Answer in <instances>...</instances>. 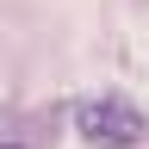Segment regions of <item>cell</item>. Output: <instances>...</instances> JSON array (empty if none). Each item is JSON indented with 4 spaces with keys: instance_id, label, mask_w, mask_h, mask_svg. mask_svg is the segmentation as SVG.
<instances>
[{
    "instance_id": "6da1fadb",
    "label": "cell",
    "mask_w": 149,
    "mask_h": 149,
    "mask_svg": "<svg viewBox=\"0 0 149 149\" xmlns=\"http://www.w3.org/2000/svg\"><path fill=\"white\" fill-rule=\"evenodd\" d=\"M74 130H81V143H93V149H137L149 137V118L124 93H100V100H81Z\"/></svg>"
}]
</instances>
